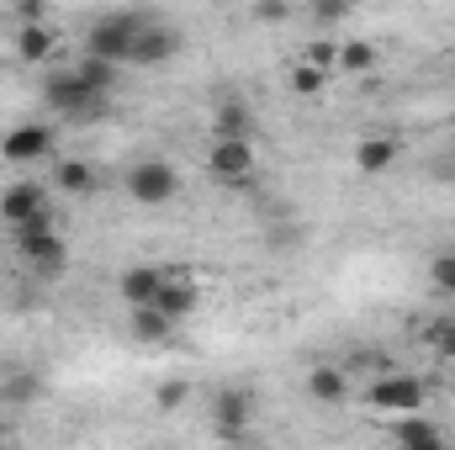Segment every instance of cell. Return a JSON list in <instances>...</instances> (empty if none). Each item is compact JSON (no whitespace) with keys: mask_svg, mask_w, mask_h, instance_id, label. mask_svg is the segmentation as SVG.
Here are the masks:
<instances>
[{"mask_svg":"<svg viewBox=\"0 0 455 450\" xmlns=\"http://www.w3.org/2000/svg\"><path fill=\"white\" fill-rule=\"evenodd\" d=\"M397 159H403V138H392V133H371V138L355 143V170L360 175H387Z\"/></svg>","mask_w":455,"mask_h":450,"instance_id":"30bf717a","label":"cell"},{"mask_svg":"<svg viewBox=\"0 0 455 450\" xmlns=\"http://www.w3.org/2000/svg\"><path fill=\"white\" fill-rule=\"evenodd\" d=\"M37 213H48V191H43L37 181H16V186L0 191V218L11 228L27 223V218H37Z\"/></svg>","mask_w":455,"mask_h":450,"instance_id":"8fae6325","label":"cell"},{"mask_svg":"<svg viewBox=\"0 0 455 450\" xmlns=\"http://www.w3.org/2000/svg\"><path fill=\"white\" fill-rule=\"evenodd\" d=\"M75 75H80L91 91H107V96L116 91V64H112V59H96V53H85V59L75 64Z\"/></svg>","mask_w":455,"mask_h":450,"instance_id":"ffe728a7","label":"cell"},{"mask_svg":"<svg viewBox=\"0 0 455 450\" xmlns=\"http://www.w3.org/2000/svg\"><path fill=\"white\" fill-rule=\"evenodd\" d=\"M11 238H16L21 260H27L37 276H59V270L69 265V244H64V233H59V223H53V213H37V218L16 223Z\"/></svg>","mask_w":455,"mask_h":450,"instance_id":"6da1fadb","label":"cell"},{"mask_svg":"<svg viewBox=\"0 0 455 450\" xmlns=\"http://www.w3.org/2000/svg\"><path fill=\"white\" fill-rule=\"evenodd\" d=\"M424 382L419 376H408V371H381L371 387H365V403L371 408H381V414H413V408H424Z\"/></svg>","mask_w":455,"mask_h":450,"instance_id":"5b68a950","label":"cell"},{"mask_svg":"<svg viewBox=\"0 0 455 450\" xmlns=\"http://www.w3.org/2000/svg\"><path fill=\"white\" fill-rule=\"evenodd\" d=\"M5 398H11V403H32V398H37V376H11Z\"/></svg>","mask_w":455,"mask_h":450,"instance_id":"d4e9b609","label":"cell"},{"mask_svg":"<svg viewBox=\"0 0 455 450\" xmlns=\"http://www.w3.org/2000/svg\"><path fill=\"white\" fill-rule=\"evenodd\" d=\"M59 48V32L43 27V21H16V59L21 64H48Z\"/></svg>","mask_w":455,"mask_h":450,"instance_id":"5bb4252c","label":"cell"},{"mask_svg":"<svg viewBox=\"0 0 455 450\" xmlns=\"http://www.w3.org/2000/svg\"><path fill=\"white\" fill-rule=\"evenodd\" d=\"M48 154H53V127L48 122H16L0 138V159H11V165H32V159H48Z\"/></svg>","mask_w":455,"mask_h":450,"instance_id":"ba28073f","label":"cell"},{"mask_svg":"<svg viewBox=\"0 0 455 450\" xmlns=\"http://www.w3.org/2000/svg\"><path fill=\"white\" fill-rule=\"evenodd\" d=\"M43 96H48V107L59 117H69V122H101V117L112 112V96L107 91H91L75 69H64V75H48V85H43Z\"/></svg>","mask_w":455,"mask_h":450,"instance_id":"7a4b0ae2","label":"cell"},{"mask_svg":"<svg viewBox=\"0 0 455 450\" xmlns=\"http://www.w3.org/2000/svg\"><path fill=\"white\" fill-rule=\"evenodd\" d=\"M249 414H254V398L249 392H218L212 398V424H218V435L223 440H243V430H249Z\"/></svg>","mask_w":455,"mask_h":450,"instance_id":"7c38bea8","label":"cell"},{"mask_svg":"<svg viewBox=\"0 0 455 450\" xmlns=\"http://www.w3.org/2000/svg\"><path fill=\"white\" fill-rule=\"evenodd\" d=\"M249 133H254L249 107H243V101H223L218 117H212V138H249Z\"/></svg>","mask_w":455,"mask_h":450,"instance_id":"d6986e66","label":"cell"},{"mask_svg":"<svg viewBox=\"0 0 455 450\" xmlns=\"http://www.w3.org/2000/svg\"><path fill=\"white\" fill-rule=\"evenodd\" d=\"M429 281H435V292L455 297V249H451V254H435V265H429Z\"/></svg>","mask_w":455,"mask_h":450,"instance_id":"603a6c76","label":"cell"},{"mask_svg":"<svg viewBox=\"0 0 455 450\" xmlns=\"http://www.w3.org/2000/svg\"><path fill=\"white\" fill-rule=\"evenodd\" d=\"M334 69H344V75H371L376 69V48L371 43H339V64Z\"/></svg>","mask_w":455,"mask_h":450,"instance_id":"44dd1931","label":"cell"},{"mask_svg":"<svg viewBox=\"0 0 455 450\" xmlns=\"http://www.w3.org/2000/svg\"><path fill=\"white\" fill-rule=\"evenodd\" d=\"M392 440L408 446V450H445V430L413 408V414H397V419H392Z\"/></svg>","mask_w":455,"mask_h":450,"instance_id":"4fadbf2b","label":"cell"},{"mask_svg":"<svg viewBox=\"0 0 455 450\" xmlns=\"http://www.w3.org/2000/svg\"><path fill=\"white\" fill-rule=\"evenodd\" d=\"M53 186L64 191V197H96V170L85 165V159H59V170H53Z\"/></svg>","mask_w":455,"mask_h":450,"instance_id":"ac0fdd59","label":"cell"},{"mask_svg":"<svg viewBox=\"0 0 455 450\" xmlns=\"http://www.w3.org/2000/svg\"><path fill=\"white\" fill-rule=\"evenodd\" d=\"M175 53H180V32H175L170 21L148 16V21L138 27V37H132V53H127V64H138V69H159V64H170Z\"/></svg>","mask_w":455,"mask_h":450,"instance_id":"52a82bcc","label":"cell"},{"mask_svg":"<svg viewBox=\"0 0 455 450\" xmlns=\"http://www.w3.org/2000/svg\"><path fill=\"white\" fill-rule=\"evenodd\" d=\"M207 175L218 186H249L254 181V143L249 138H212L207 149Z\"/></svg>","mask_w":455,"mask_h":450,"instance_id":"8992f818","label":"cell"},{"mask_svg":"<svg viewBox=\"0 0 455 450\" xmlns=\"http://www.w3.org/2000/svg\"><path fill=\"white\" fill-rule=\"evenodd\" d=\"M307 64L334 69V64H339V48H334V43H313V48H307Z\"/></svg>","mask_w":455,"mask_h":450,"instance_id":"484cf974","label":"cell"},{"mask_svg":"<svg viewBox=\"0 0 455 450\" xmlns=\"http://www.w3.org/2000/svg\"><path fill=\"white\" fill-rule=\"evenodd\" d=\"M143 21H148L143 11H107V16H96V21L85 27V53L112 59V64H127L132 37H138V27H143Z\"/></svg>","mask_w":455,"mask_h":450,"instance_id":"3957f363","label":"cell"},{"mask_svg":"<svg viewBox=\"0 0 455 450\" xmlns=\"http://www.w3.org/2000/svg\"><path fill=\"white\" fill-rule=\"evenodd\" d=\"M0 446H5V430H0Z\"/></svg>","mask_w":455,"mask_h":450,"instance_id":"f1b7e54d","label":"cell"},{"mask_svg":"<svg viewBox=\"0 0 455 450\" xmlns=\"http://www.w3.org/2000/svg\"><path fill=\"white\" fill-rule=\"evenodd\" d=\"M323 80H329V69H318V64H297V69H291V91H297V96H318Z\"/></svg>","mask_w":455,"mask_h":450,"instance_id":"7402d4cb","label":"cell"},{"mask_svg":"<svg viewBox=\"0 0 455 450\" xmlns=\"http://www.w3.org/2000/svg\"><path fill=\"white\" fill-rule=\"evenodd\" d=\"M196 302H202V286L186 276V270H164V286H159V297H154V308H164L175 324H186L191 313H196Z\"/></svg>","mask_w":455,"mask_h":450,"instance_id":"9c48e42d","label":"cell"},{"mask_svg":"<svg viewBox=\"0 0 455 450\" xmlns=\"http://www.w3.org/2000/svg\"><path fill=\"white\" fill-rule=\"evenodd\" d=\"M307 398H313V403H344V398H349L344 366H313V371H307Z\"/></svg>","mask_w":455,"mask_h":450,"instance_id":"e0dca14e","label":"cell"},{"mask_svg":"<svg viewBox=\"0 0 455 450\" xmlns=\"http://www.w3.org/2000/svg\"><path fill=\"white\" fill-rule=\"evenodd\" d=\"M127 197H132L138 207H164V202H175V197H180V175H175V165H164V159H143V165H132V170H127Z\"/></svg>","mask_w":455,"mask_h":450,"instance_id":"277c9868","label":"cell"},{"mask_svg":"<svg viewBox=\"0 0 455 450\" xmlns=\"http://www.w3.org/2000/svg\"><path fill=\"white\" fill-rule=\"evenodd\" d=\"M159 286H164V270H159V265H132V270H122V276H116V292H122V302H127V308L154 302V297H159Z\"/></svg>","mask_w":455,"mask_h":450,"instance_id":"9a60e30c","label":"cell"},{"mask_svg":"<svg viewBox=\"0 0 455 450\" xmlns=\"http://www.w3.org/2000/svg\"><path fill=\"white\" fill-rule=\"evenodd\" d=\"M132 339L138 344H164V339L175 334V318L164 313V308H154V302H143V308H132Z\"/></svg>","mask_w":455,"mask_h":450,"instance_id":"2e32d148","label":"cell"},{"mask_svg":"<svg viewBox=\"0 0 455 450\" xmlns=\"http://www.w3.org/2000/svg\"><path fill=\"white\" fill-rule=\"evenodd\" d=\"M429 339L440 344V355H445V360H455V324H451V318H445V324H440V329H435Z\"/></svg>","mask_w":455,"mask_h":450,"instance_id":"83f0119b","label":"cell"},{"mask_svg":"<svg viewBox=\"0 0 455 450\" xmlns=\"http://www.w3.org/2000/svg\"><path fill=\"white\" fill-rule=\"evenodd\" d=\"M186 398H191V387H186V382H164V387H159V398H154V403H159V408H164V414H175V408H180V403H186Z\"/></svg>","mask_w":455,"mask_h":450,"instance_id":"cb8c5ba5","label":"cell"},{"mask_svg":"<svg viewBox=\"0 0 455 450\" xmlns=\"http://www.w3.org/2000/svg\"><path fill=\"white\" fill-rule=\"evenodd\" d=\"M349 5L355 0H318L313 11H318V21H339V16H349Z\"/></svg>","mask_w":455,"mask_h":450,"instance_id":"4316f807","label":"cell"}]
</instances>
